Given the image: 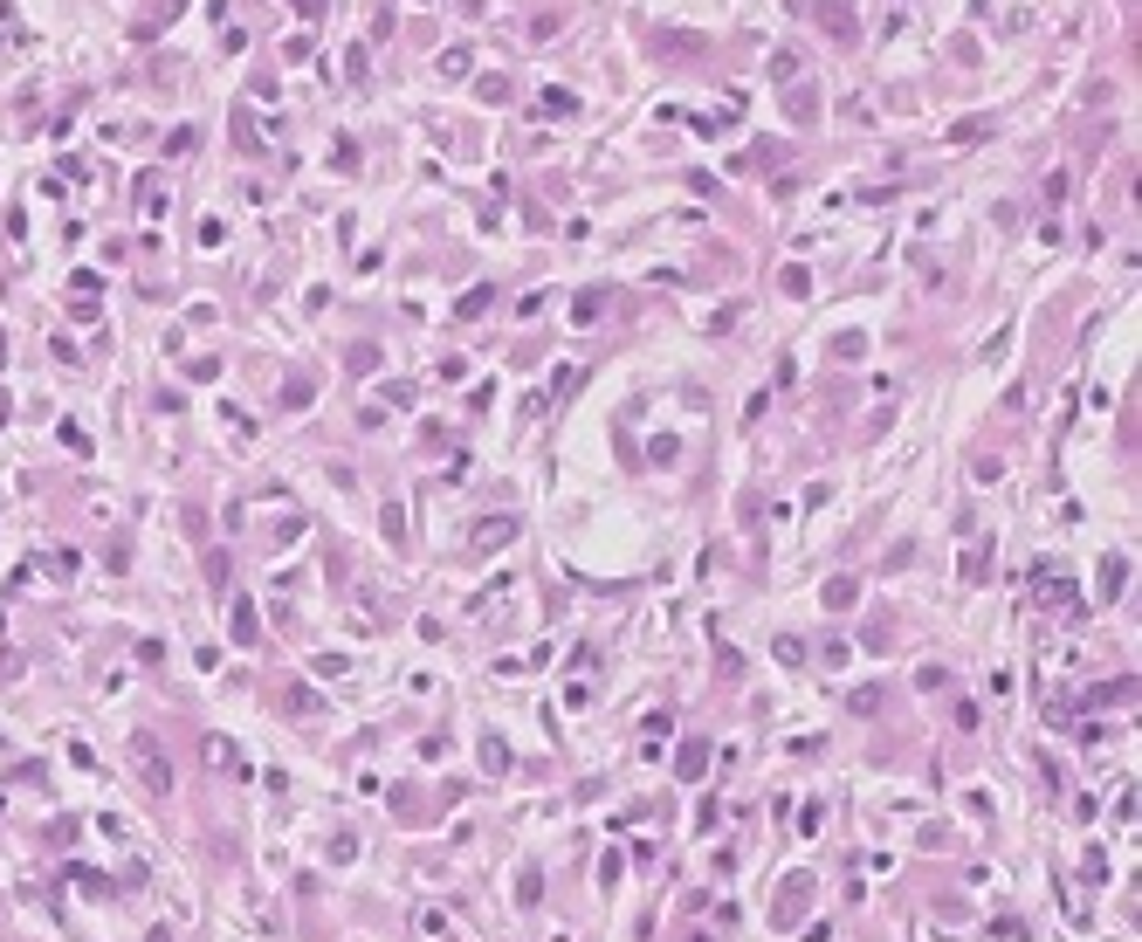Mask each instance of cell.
I'll use <instances>...</instances> for the list:
<instances>
[{"label":"cell","instance_id":"obj_1","mask_svg":"<svg viewBox=\"0 0 1142 942\" xmlns=\"http://www.w3.org/2000/svg\"><path fill=\"white\" fill-rule=\"evenodd\" d=\"M131 764H138V777H145V791H158V798H166V791H173V771H166V757H158V743L145 736H131Z\"/></svg>","mask_w":1142,"mask_h":942},{"label":"cell","instance_id":"obj_2","mask_svg":"<svg viewBox=\"0 0 1142 942\" xmlns=\"http://www.w3.org/2000/svg\"><path fill=\"white\" fill-rule=\"evenodd\" d=\"M991 131V117H964V124H950V145H977Z\"/></svg>","mask_w":1142,"mask_h":942}]
</instances>
